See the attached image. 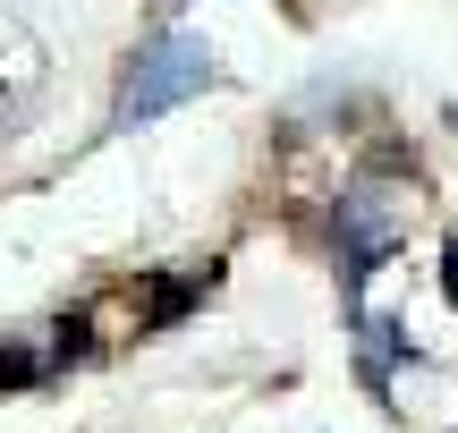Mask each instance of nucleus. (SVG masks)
<instances>
[{
    "mask_svg": "<svg viewBox=\"0 0 458 433\" xmlns=\"http://www.w3.org/2000/svg\"><path fill=\"white\" fill-rule=\"evenodd\" d=\"M442 298L458 306V238H450V247H442Z\"/></svg>",
    "mask_w": 458,
    "mask_h": 433,
    "instance_id": "nucleus-3",
    "label": "nucleus"
},
{
    "mask_svg": "<svg viewBox=\"0 0 458 433\" xmlns=\"http://www.w3.org/2000/svg\"><path fill=\"white\" fill-rule=\"evenodd\" d=\"M425 221V179H416V162H399L391 145L365 153L357 170H348L340 187V213H331V230H340V272L348 289H365V272L382 264V255L408 247V230Z\"/></svg>",
    "mask_w": 458,
    "mask_h": 433,
    "instance_id": "nucleus-1",
    "label": "nucleus"
},
{
    "mask_svg": "<svg viewBox=\"0 0 458 433\" xmlns=\"http://www.w3.org/2000/svg\"><path fill=\"white\" fill-rule=\"evenodd\" d=\"M204 85H213V43H204V34H187V26H162V34L128 60V77H119L111 128H145V119L196 102Z\"/></svg>",
    "mask_w": 458,
    "mask_h": 433,
    "instance_id": "nucleus-2",
    "label": "nucleus"
}]
</instances>
